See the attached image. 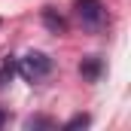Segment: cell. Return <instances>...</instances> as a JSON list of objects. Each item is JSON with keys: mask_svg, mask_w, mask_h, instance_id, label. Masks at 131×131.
<instances>
[{"mask_svg": "<svg viewBox=\"0 0 131 131\" xmlns=\"http://www.w3.org/2000/svg\"><path fill=\"white\" fill-rule=\"evenodd\" d=\"M12 73H15V64H12V61H3V67H0V89L12 79Z\"/></svg>", "mask_w": 131, "mask_h": 131, "instance_id": "5", "label": "cell"}, {"mask_svg": "<svg viewBox=\"0 0 131 131\" xmlns=\"http://www.w3.org/2000/svg\"><path fill=\"white\" fill-rule=\"evenodd\" d=\"M15 70H18L28 82H40L43 76H49V70H52V58L43 55V52H28V55L15 64Z\"/></svg>", "mask_w": 131, "mask_h": 131, "instance_id": "1", "label": "cell"}, {"mask_svg": "<svg viewBox=\"0 0 131 131\" xmlns=\"http://www.w3.org/2000/svg\"><path fill=\"white\" fill-rule=\"evenodd\" d=\"M89 122H92V119H89V116H73V119H70V122H67L64 128L70 131V128H85V125H89Z\"/></svg>", "mask_w": 131, "mask_h": 131, "instance_id": "6", "label": "cell"}, {"mask_svg": "<svg viewBox=\"0 0 131 131\" xmlns=\"http://www.w3.org/2000/svg\"><path fill=\"white\" fill-rule=\"evenodd\" d=\"M43 21H46V28H49V31H55V34H64V31H67V21L61 18V15H55L52 9H46V12H43Z\"/></svg>", "mask_w": 131, "mask_h": 131, "instance_id": "3", "label": "cell"}, {"mask_svg": "<svg viewBox=\"0 0 131 131\" xmlns=\"http://www.w3.org/2000/svg\"><path fill=\"white\" fill-rule=\"evenodd\" d=\"M3 122H6V113H3V110H0V125H3Z\"/></svg>", "mask_w": 131, "mask_h": 131, "instance_id": "7", "label": "cell"}, {"mask_svg": "<svg viewBox=\"0 0 131 131\" xmlns=\"http://www.w3.org/2000/svg\"><path fill=\"white\" fill-rule=\"evenodd\" d=\"M79 73H82L85 79H98V73H101V58H89V61H82V64H79Z\"/></svg>", "mask_w": 131, "mask_h": 131, "instance_id": "4", "label": "cell"}, {"mask_svg": "<svg viewBox=\"0 0 131 131\" xmlns=\"http://www.w3.org/2000/svg\"><path fill=\"white\" fill-rule=\"evenodd\" d=\"M76 15H79L82 28H89V31H101L107 21V9L101 0H76Z\"/></svg>", "mask_w": 131, "mask_h": 131, "instance_id": "2", "label": "cell"}]
</instances>
